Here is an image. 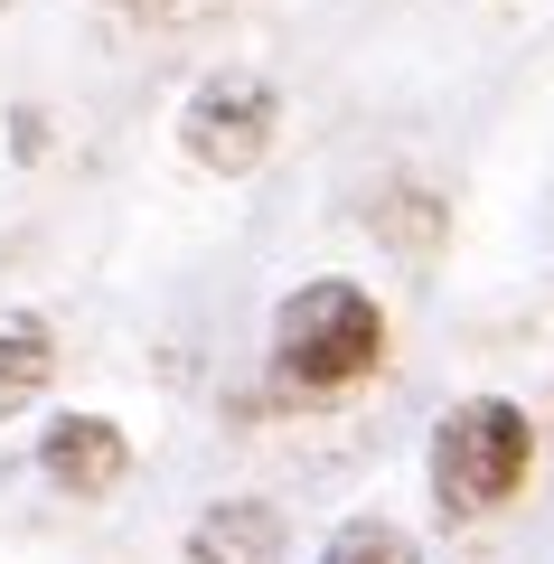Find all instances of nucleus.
Masks as SVG:
<instances>
[{"instance_id": "f257e3e1", "label": "nucleus", "mask_w": 554, "mask_h": 564, "mask_svg": "<svg viewBox=\"0 0 554 564\" xmlns=\"http://www.w3.org/2000/svg\"><path fill=\"white\" fill-rule=\"evenodd\" d=\"M377 358H385V311L367 282L319 273L273 311V377L292 395H348L377 377Z\"/></svg>"}, {"instance_id": "f03ea898", "label": "nucleus", "mask_w": 554, "mask_h": 564, "mask_svg": "<svg viewBox=\"0 0 554 564\" xmlns=\"http://www.w3.org/2000/svg\"><path fill=\"white\" fill-rule=\"evenodd\" d=\"M526 470H535L526 404L460 395L452 414L433 423V499H442V518H489V508H508L517 489H526Z\"/></svg>"}, {"instance_id": "7ed1b4c3", "label": "nucleus", "mask_w": 554, "mask_h": 564, "mask_svg": "<svg viewBox=\"0 0 554 564\" xmlns=\"http://www.w3.org/2000/svg\"><path fill=\"white\" fill-rule=\"evenodd\" d=\"M273 132H282V95L254 66H217L198 95L178 104V151L198 170H217V180H245V170L273 151Z\"/></svg>"}, {"instance_id": "20e7f679", "label": "nucleus", "mask_w": 554, "mask_h": 564, "mask_svg": "<svg viewBox=\"0 0 554 564\" xmlns=\"http://www.w3.org/2000/svg\"><path fill=\"white\" fill-rule=\"evenodd\" d=\"M39 470H47V489H66V499H104V489L132 480V443H122L113 414H47Z\"/></svg>"}, {"instance_id": "39448f33", "label": "nucleus", "mask_w": 554, "mask_h": 564, "mask_svg": "<svg viewBox=\"0 0 554 564\" xmlns=\"http://www.w3.org/2000/svg\"><path fill=\"white\" fill-rule=\"evenodd\" d=\"M188 564H282V508L273 499H217L188 527Z\"/></svg>"}, {"instance_id": "423d86ee", "label": "nucleus", "mask_w": 554, "mask_h": 564, "mask_svg": "<svg viewBox=\"0 0 554 564\" xmlns=\"http://www.w3.org/2000/svg\"><path fill=\"white\" fill-rule=\"evenodd\" d=\"M57 377V329L39 311H0V423L29 414V395Z\"/></svg>"}, {"instance_id": "0eeeda50", "label": "nucleus", "mask_w": 554, "mask_h": 564, "mask_svg": "<svg viewBox=\"0 0 554 564\" xmlns=\"http://www.w3.org/2000/svg\"><path fill=\"white\" fill-rule=\"evenodd\" d=\"M319 564H423L414 555V536H404V527H385V518H348L329 536V555Z\"/></svg>"}]
</instances>
